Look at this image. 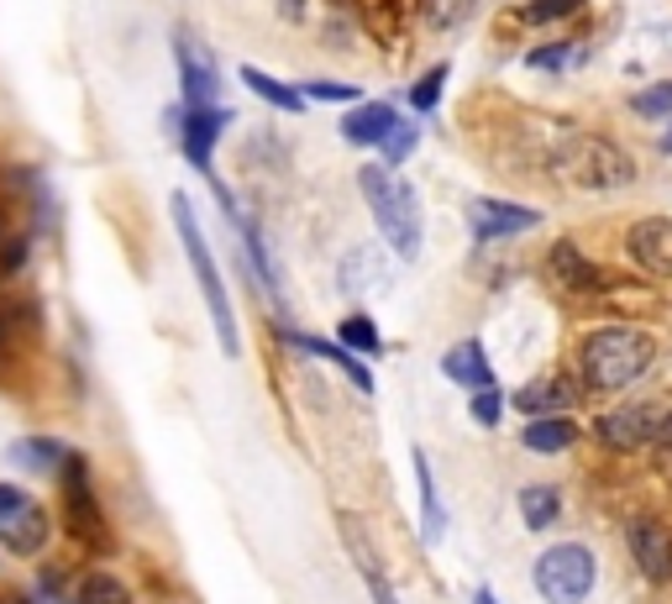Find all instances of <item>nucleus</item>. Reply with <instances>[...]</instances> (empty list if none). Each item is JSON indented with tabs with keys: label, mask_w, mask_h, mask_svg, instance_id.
<instances>
[{
	"label": "nucleus",
	"mask_w": 672,
	"mask_h": 604,
	"mask_svg": "<svg viewBox=\"0 0 672 604\" xmlns=\"http://www.w3.org/2000/svg\"><path fill=\"white\" fill-rule=\"evenodd\" d=\"M0 604H6V600H0Z\"/></svg>",
	"instance_id": "nucleus-42"
},
{
	"label": "nucleus",
	"mask_w": 672,
	"mask_h": 604,
	"mask_svg": "<svg viewBox=\"0 0 672 604\" xmlns=\"http://www.w3.org/2000/svg\"><path fill=\"white\" fill-rule=\"evenodd\" d=\"M552 180L573 184V190H625L635 184V163L625 147H614L610 137H593V132H573L552 153Z\"/></svg>",
	"instance_id": "nucleus-2"
},
{
	"label": "nucleus",
	"mask_w": 672,
	"mask_h": 604,
	"mask_svg": "<svg viewBox=\"0 0 672 604\" xmlns=\"http://www.w3.org/2000/svg\"><path fill=\"white\" fill-rule=\"evenodd\" d=\"M631 111H635V116H672V80L652 84V90H635Z\"/></svg>",
	"instance_id": "nucleus-31"
},
{
	"label": "nucleus",
	"mask_w": 672,
	"mask_h": 604,
	"mask_svg": "<svg viewBox=\"0 0 672 604\" xmlns=\"http://www.w3.org/2000/svg\"><path fill=\"white\" fill-rule=\"evenodd\" d=\"M474 604H499V594H495V588H478Z\"/></svg>",
	"instance_id": "nucleus-39"
},
{
	"label": "nucleus",
	"mask_w": 672,
	"mask_h": 604,
	"mask_svg": "<svg viewBox=\"0 0 672 604\" xmlns=\"http://www.w3.org/2000/svg\"><path fill=\"white\" fill-rule=\"evenodd\" d=\"M395 105L389 101H357L353 116H342V137L357 142V147H368V142H384V132L395 126Z\"/></svg>",
	"instance_id": "nucleus-19"
},
{
	"label": "nucleus",
	"mask_w": 672,
	"mask_h": 604,
	"mask_svg": "<svg viewBox=\"0 0 672 604\" xmlns=\"http://www.w3.org/2000/svg\"><path fill=\"white\" fill-rule=\"evenodd\" d=\"M573 442H578V426L568 421V416H536V421H526V431H520V447L536 452V458H557V452H568Z\"/></svg>",
	"instance_id": "nucleus-18"
},
{
	"label": "nucleus",
	"mask_w": 672,
	"mask_h": 604,
	"mask_svg": "<svg viewBox=\"0 0 672 604\" xmlns=\"http://www.w3.org/2000/svg\"><path fill=\"white\" fill-rule=\"evenodd\" d=\"M21 504H27V494H21V483H0V521H11Z\"/></svg>",
	"instance_id": "nucleus-37"
},
{
	"label": "nucleus",
	"mask_w": 672,
	"mask_h": 604,
	"mask_svg": "<svg viewBox=\"0 0 672 604\" xmlns=\"http://www.w3.org/2000/svg\"><path fill=\"white\" fill-rule=\"evenodd\" d=\"M662 421H668L662 405L635 400V405L610 410V416H599V421H593V437L610 447V452H646V447L662 437Z\"/></svg>",
	"instance_id": "nucleus-7"
},
{
	"label": "nucleus",
	"mask_w": 672,
	"mask_h": 604,
	"mask_svg": "<svg viewBox=\"0 0 672 604\" xmlns=\"http://www.w3.org/2000/svg\"><path fill=\"white\" fill-rule=\"evenodd\" d=\"M416 137H420V132L410 126V121H395V126L384 132V142H378V147H384V163H389V168H399V163L416 153Z\"/></svg>",
	"instance_id": "nucleus-29"
},
{
	"label": "nucleus",
	"mask_w": 672,
	"mask_h": 604,
	"mask_svg": "<svg viewBox=\"0 0 672 604\" xmlns=\"http://www.w3.org/2000/svg\"><path fill=\"white\" fill-rule=\"evenodd\" d=\"M384 284H389V268L374 247H353L342 258V289H384Z\"/></svg>",
	"instance_id": "nucleus-21"
},
{
	"label": "nucleus",
	"mask_w": 672,
	"mask_h": 604,
	"mask_svg": "<svg viewBox=\"0 0 672 604\" xmlns=\"http://www.w3.org/2000/svg\"><path fill=\"white\" fill-rule=\"evenodd\" d=\"M557 510H562V494H557L552 483H526L520 489V521H526V531H547L557 521Z\"/></svg>",
	"instance_id": "nucleus-22"
},
{
	"label": "nucleus",
	"mask_w": 672,
	"mask_h": 604,
	"mask_svg": "<svg viewBox=\"0 0 672 604\" xmlns=\"http://www.w3.org/2000/svg\"><path fill=\"white\" fill-rule=\"evenodd\" d=\"M416 483H420V542L436 546L447 536V510H441V489H436V479H431L426 452H416Z\"/></svg>",
	"instance_id": "nucleus-20"
},
{
	"label": "nucleus",
	"mask_w": 672,
	"mask_h": 604,
	"mask_svg": "<svg viewBox=\"0 0 672 604\" xmlns=\"http://www.w3.org/2000/svg\"><path fill=\"white\" fill-rule=\"evenodd\" d=\"M441 373H447L452 383H462L468 395H474V389H489V383H495V368H489V352H483V342H478V337H468V342L447 347V358H441Z\"/></svg>",
	"instance_id": "nucleus-16"
},
{
	"label": "nucleus",
	"mask_w": 672,
	"mask_h": 604,
	"mask_svg": "<svg viewBox=\"0 0 672 604\" xmlns=\"http://www.w3.org/2000/svg\"><path fill=\"white\" fill-rule=\"evenodd\" d=\"M299 95H305V101H326V105H357L353 84H336V80H310Z\"/></svg>",
	"instance_id": "nucleus-33"
},
{
	"label": "nucleus",
	"mask_w": 672,
	"mask_h": 604,
	"mask_svg": "<svg viewBox=\"0 0 672 604\" xmlns=\"http://www.w3.org/2000/svg\"><path fill=\"white\" fill-rule=\"evenodd\" d=\"M631 258L652 274V279H672V216H646L625 232Z\"/></svg>",
	"instance_id": "nucleus-10"
},
{
	"label": "nucleus",
	"mask_w": 672,
	"mask_h": 604,
	"mask_svg": "<svg viewBox=\"0 0 672 604\" xmlns=\"http://www.w3.org/2000/svg\"><path fill=\"white\" fill-rule=\"evenodd\" d=\"M21 263H27V237H11V247L0 253V268H6V274H17Z\"/></svg>",
	"instance_id": "nucleus-38"
},
{
	"label": "nucleus",
	"mask_w": 672,
	"mask_h": 604,
	"mask_svg": "<svg viewBox=\"0 0 672 604\" xmlns=\"http://www.w3.org/2000/svg\"><path fill=\"white\" fill-rule=\"evenodd\" d=\"M59 479H63V525H69V536H80L84 546H111V525H105V510L95 500L90 463H84L74 447L63 452Z\"/></svg>",
	"instance_id": "nucleus-6"
},
{
	"label": "nucleus",
	"mask_w": 672,
	"mask_h": 604,
	"mask_svg": "<svg viewBox=\"0 0 672 604\" xmlns=\"http://www.w3.org/2000/svg\"><path fill=\"white\" fill-rule=\"evenodd\" d=\"M336 342L347 347V352H357V358H378V352H384L374 316H363V310H353V316H342V326H336Z\"/></svg>",
	"instance_id": "nucleus-24"
},
{
	"label": "nucleus",
	"mask_w": 672,
	"mask_h": 604,
	"mask_svg": "<svg viewBox=\"0 0 672 604\" xmlns=\"http://www.w3.org/2000/svg\"><path fill=\"white\" fill-rule=\"evenodd\" d=\"M474 11H478V0H420V21H426V32H457Z\"/></svg>",
	"instance_id": "nucleus-25"
},
{
	"label": "nucleus",
	"mask_w": 672,
	"mask_h": 604,
	"mask_svg": "<svg viewBox=\"0 0 672 604\" xmlns=\"http://www.w3.org/2000/svg\"><path fill=\"white\" fill-rule=\"evenodd\" d=\"M63 452H69V447L48 442V437H27V442H17V452H11V458H17V463H27L32 473H59Z\"/></svg>",
	"instance_id": "nucleus-28"
},
{
	"label": "nucleus",
	"mask_w": 672,
	"mask_h": 604,
	"mask_svg": "<svg viewBox=\"0 0 672 604\" xmlns=\"http://www.w3.org/2000/svg\"><path fill=\"white\" fill-rule=\"evenodd\" d=\"M347 552H353V563L363 567V584H368V594H374V604H399V600H395V588H389V579H384V567L374 563V552H368V542L347 531Z\"/></svg>",
	"instance_id": "nucleus-27"
},
{
	"label": "nucleus",
	"mask_w": 672,
	"mask_h": 604,
	"mask_svg": "<svg viewBox=\"0 0 672 604\" xmlns=\"http://www.w3.org/2000/svg\"><path fill=\"white\" fill-rule=\"evenodd\" d=\"M652 447H656V468H662V479L672 483V416L662 421V437H656Z\"/></svg>",
	"instance_id": "nucleus-36"
},
{
	"label": "nucleus",
	"mask_w": 672,
	"mask_h": 604,
	"mask_svg": "<svg viewBox=\"0 0 672 604\" xmlns=\"http://www.w3.org/2000/svg\"><path fill=\"white\" fill-rule=\"evenodd\" d=\"M468 416H474L478 426H499V416H505V395H499L495 383H489V389H474V400H468Z\"/></svg>",
	"instance_id": "nucleus-32"
},
{
	"label": "nucleus",
	"mask_w": 672,
	"mask_h": 604,
	"mask_svg": "<svg viewBox=\"0 0 672 604\" xmlns=\"http://www.w3.org/2000/svg\"><path fill=\"white\" fill-rule=\"evenodd\" d=\"M284 342L299 347V352H310V358H326L332 368H342V373L357 383V395H374V373H368V368H363V358H357V352H347L342 342H320V337H305V331H289V326H284Z\"/></svg>",
	"instance_id": "nucleus-15"
},
{
	"label": "nucleus",
	"mask_w": 672,
	"mask_h": 604,
	"mask_svg": "<svg viewBox=\"0 0 672 604\" xmlns=\"http://www.w3.org/2000/svg\"><path fill=\"white\" fill-rule=\"evenodd\" d=\"M357 184L368 190V205H374V222H378V232H384V242L410 263L420 253V201H416V190H410L405 180H389L384 168H363Z\"/></svg>",
	"instance_id": "nucleus-4"
},
{
	"label": "nucleus",
	"mask_w": 672,
	"mask_h": 604,
	"mask_svg": "<svg viewBox=\"0 0 672 604\" xmlns=\"http://www.w3.org/2000/svg\"><path fill=\"white\" fill-rule=\"evenodd\" d=\"M169 211H174V232H179V242H184L190 268H195L200 295H205V310H211V326H216V342H221V352L232 358V352H237V316H232V295H226V284H221L216 258H211V242H205L195 211H190V195H174Z\"/></svg>",
	"instance_id": "nucleus-3"
},
{
	"label": "nucleus",
	"mask_w": 672,
	"mask_h": 604,
	"mask_svg": "<svg viewBox=\"0 0 672 604\" xmlns=\"http://www.w3.org/2000/svg\"><path fill=\"white\" fill-rule=\"evenodd\" d=\"M547 268H552V279L562 284V289H573V295H604V289H614V279L599 268V263L583 258L578 242H557L552 253H547Z\"/></svg>",
	"instance_id": "nucleus-11"
},
{
	"label": "nucleus",
	"mask_w": 672,
	"mask_h": 604,
	"mask_svg": "<svg viewBox=\"0 0 672 604\" xmlns=\"http://www.w3.org/2000/svg\"><path fill=\"white\" fill-rule=\"evenodd\" d=\"M562 11H578V0H536V6H526V21H552Z\"/></svg>",
	"instance_id": "nucleus-35"
},
{
	"label": "nucleus",
	"mask_w": 672,
	"mask_h": 604,
	"mask_svg": "<svg viewBox=\"0 0 672 604\" xmlns=\"http://www.w3.org/2000/svg\"><path fill=\"white\" fill-rule=\"evenodd\" d=\"M237 74H242V84H247V90H253L257 101L278 105V111H284V116H295L299 105H305V95H299V90H289V84H278L274 74H263V69H253V63H242Z\"/></svg>",
	"instance_id": "nucleus-23"
},
{
	"label": "nucleus",
	"mask_w": 672,
	"mask_h": 604,
	"mask_svg": "<svg viewBox=\"0 0 672 604\" xmlns=\"http://www.w3.org/2000/svg\"><path fill=\"white\" fill-rule=\"evenodd\" d=\"M593 579H599V563L583 542H557L547 546L531 567V584L547 604H583L593 594Z\"/></svg>",
	"instance_id": "nucleus-5"
},
{
	"label": "nucleus",
	"mask_w": 672,
	"mask_h": 604,
	"mask_svg": "<svg viewBox=\"0 0 672 604\" xmlns=\"http://www.w3.org/2000/svg\"><path fill=\"white\" fill-rule=\"evenodd\" d=\"M0 226H6V216H0Z\"/></svg>",
	"instance_id": "nucleus-41"
},
{
	"label": "nucleus",
	"mask_w": 672,
	"mask_h": 604,
	"mask_svg": "<svg viewBox=\"0 0 672 604\" xmlns=\"http://www.w3.org/2000/svg\"><path fill=\"white\" fill-rule=\"evenodd\" d=\"M656 342L635 326H599L578 342V379L599 395H620L652 373Z\"/></svg>",
	"instance_id": "nucleus-1"
},
{
	"label": "nucleus",
	"mask_w": 672,
	"mask_h": 604,
	"mask_svg": "<svg viewBox=\"0 0 672 604\" xmlns=\"http://www.w3.org/2000/svg\"><path fill=\"white\" fill-rule=\"evenodd\" d=\"M0 542H6V552H17V557H38L42 546L53 542V515L42 504L27 500L11 521H0Z\"/></svg>",
	"instance_id": "nucleus-14"
},
{
	"label": "nucleus",
	"mask_w": 672,
	"mask_h": 604,
	"mask_svg": "<svg viewBox=\"0 0 672 604\" xmlns=\"http://www.w3.org/2000/svg\"><path fill=\"white\" fill-rule=\"evenodd\" d=\"M631 557L641 567V579L652 584H672V531L656 521L631 525Z\"/></svg>",
	"instance_id": "nucleus-13"
},
{
	"label": "nucleus",
	"mask_w": 672,
	"mask_h": 604,
	"mask_svg": "<svg viewBox=\"0 0 672 604\" xmlns=\"http://www.w3.org/2000/svg\"><path fill=\"white\" fill-rule=\"evenodd\" d=\"M515 410L520 416H562V410H573V383L568 379H531V383H520L515 389Z\"/></svg>",
	"instance_id": "nucleus-17"
},
{
	"label": "nucleus",
	"mask_w": 672,
	"mask_h": 604,
	"mask_svg": "<svg viewBox=\"0 0 672 604\" xmlns=\"http://www.w3.org/2000/svg\"><path fill=\"white\" fill-rule=\"evenodd\" d=\"M447 74H452V69H447V63H436V69H426V80H420L416 90H410V105H416L420 116H426V111H436L441 90H447Z\"/></svg>",
	"instance_id": "nucleus-30"
},
{
	"label": "nucleus",
	"mask_w": 672,
	"mask_h": 604,
	"mask_svg": "<svg viewBox=\"0 0 672 604\" xmlns=\"http://www.w3.org/2000/svg\"><path fill=\"white\" fill-rule=\"evenodd\" d=\"M174 59H179V90H184V105H205L221 95V74H216V59L205 53V42L179 32L174 38Z\"/></svg>",
	"instance_id": "nucleus-8"
},
{
	"label": "nucleus",
	"mask_w": 672,
	"mask_h": 604,
	"mask_svg": "<svg viewBox=\"0 0 672 604\" xmlns=\"http://www.w3.org/2000/svg\"><path fill=\"white\" fill-rule=\"evenodd\" d=\"M662 147H668V153H672V132H668V142H662Z\"/></svg>",
	"instance_id": "nucleus-40"
},
{
	"label": "nucleus",
	"mask_w": 672,
	"mask_h": 604,
	"mask_svg": "<svg viewBox=\"0 0 672 604\" xmlns=\"http://www.w3.org/2000/svg\"><path fill=\"white\" fill-rule=\"evenodd\" d=\"M74 604H132V588L116 573H84L74 588Z\"/></svg>",
	"instance_id": "nucleus-26"
},
{
	"label": "nucleus",
	"mask_w": 672,
	"mask_h": 604,
	"mask_svg": "<svg viewBox=\"0 0 672 604\" xmlns=\"http://www.w3.org/2000/svg\"><path fill=\"white\" fill-rule=\"evenodd\" d=\"M541 222V211L531 205H510V201H474L468 205V226H474L478 242H505L515 232H531Z\"/></svg>",
	"instance_id": "nucleus-12"
},
{
	"label": "nucleus",
	"mask_w": 672,
	"mask_h": 604,
	"mask_svg": "<svg viewBox=\"0 0 672 604\" xmlns=\"http://www.w3.org/2000/svg\"><path fill=\"white\" fill-rule=\"evenodd\" d=\"M573 63V48L568 42H552V48H531L526 53V69H536V74H552V69H568Z\"/></svg>",
	"instance_id": "nucleus-34"
},
{
	"label": "nucleus",
	"mask_w": 672,
	"mask_h": 604,
	"mask_svg": "<svg viewBox=\"0 0 672 604\" xmlns=\"http://www.w3.org/2000/svg\"><path fill=\"white\" fill-rule=\"evenodd\" d=\"M226 121H232V116H226L216 101L184 105V126H179V137H184V158H190V168L211 174V153H216V137L226 132Z\"/></svg>",
	"instance_id": "nucleus-9"
}]
</instances>
